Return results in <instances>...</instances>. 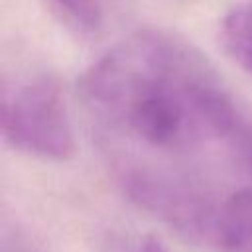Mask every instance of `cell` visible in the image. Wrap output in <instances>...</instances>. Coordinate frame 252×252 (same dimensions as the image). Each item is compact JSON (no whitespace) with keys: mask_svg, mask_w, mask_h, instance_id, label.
<instances>
[{"mask_svg":"<svg viewBox=\"0 0 252 252\" xmlns=\"http://www.w3.org/2000/svg\"><path fill=\"white\" fill-rule=\"evenodd\" d=\"M81 102L118 173L158 158L232 146L246 124L207 57L163 30H138L81 77Z\"/></svg>","mask_w":252,"mask_h":252,"instance_id":"cell-1","label":"cell"},{"mask_svg":"<svg viewBox=\"0 0 252 252\" xmlns=\"http://www.w3.org/2000/svg\"><path fill=\"white\" fill-rule=\"evenodd\" d=\"M0 128L8 146L28 156L65 161L75 154V132L59 83L35 75L2 89Z\"/></svg>","mask_w":252,"mask_h":252,"instance_id":"cell-2","label":"cell"},{"mask_svg":"<svg viewBox=\"0 0 252 252\" xmlns=\"http://www.w3.org/2000/svg\"><path fill=\"white\" fill-rule=\"evenodd\" d=\"M215 244L222 252H252V185L222 201Z\"/></svg>","mask_w":252,"mask_h":252,"instance_id":"cell-3","label":"cell"},{"mask_svg":"<svg viewBox=\"0 0 252 252\" xmlns=\"http://www.w3.org/2000/svg\"><path fill=\"white\" fill-rule=\"evenodd\" d=\"M220 39L226 53L252 75V2L234 6L222 18Z\"/></svg>","mask_w":252,"mask_h":252,"instance_id":"cell-4","label":"cell"},{"mask_svg":"<svg viewBox=\"0 0 252 252\" xmlns=\"http://www.w3.org/2000/svg\"><path fill=\"white\" fill-rule=\"evenodd\" d=\"M57 12L83 33H93L100 28L102 10L98 0H49Z\"/></svg>","mask_w":252,"mask_h":252,"instance_id":"cell-5","label":"cell"},{"mask_svg":"<svg viewBox=\"0 0 252 252\" xmlns=\"http://www.w3.org/2000/svg\"><path fill=\"white\" fill-rule=\"evenodd\" d=\"M134 252H171L163 242H159L156 236H144L138 240Z\"/></svg>","mask_w":252,"mask_h":252,"instance_id":"cell-6","label":"cell"}]
</instances>
